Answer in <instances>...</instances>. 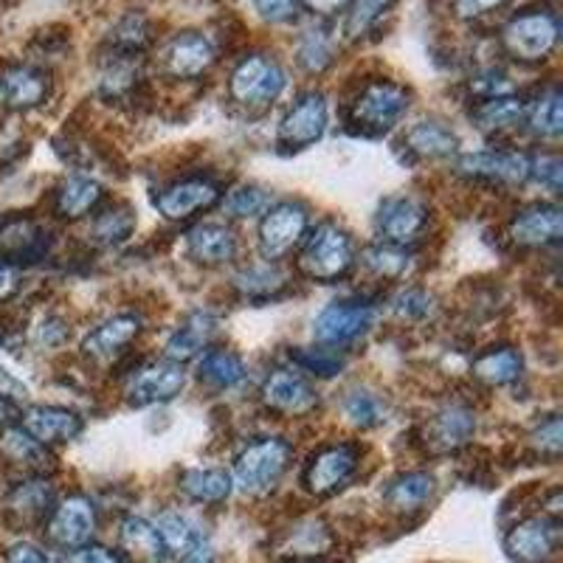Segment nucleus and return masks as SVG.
Instances as JSON below:
<instances>
[{"mask_svg": "<svg viewBox=\"0 0 563 563\" xmlns=\"http://www.w3.org/2000/svg\"><path fill=\"white\" fill-rule=\"evenodd\" d=\"M409 110V90L404 85L378 79L361 90L350 108V124L364 135H380L395 128Z\"/></svg>", "mask_w": 563, "mask_h": 563, "instance_id": "nucleus-1", "label": "nucleus"}, {"mask_svg": "<svg viewBox=\"0 0 563 563\" xmlns=\"http://www.w3.org/2000/svg\"><path fill=\"white\" fill-rule=\"evenodd\" d=\"M290 456H294L290 442L276 440V437L251 442L249 449L234 462V482L245 493L271 490V487L279 485V479L288 471Z\"/></svg>", "mask_w": 563, "mask_h": 563, "instance_id": "nucleus-2", "label": "nucleus"}, {"mask_svg": "<svg viewBox=\"0 0 563 563\" xmlns=\"http://www.w3.org/2000/svg\"><path fill=\"white\" fill-rule=\"evenodd\" d=\"M561 23L552 12L516 14L501 32V45L510 57L521 63H541L550 57L558 45Z\"/></svg>", "mask_w": 563, "mask_h": 563, "instance_id": "nucleus-3", "label": "nucleus"}, {"mask_svg": "<svg viewBox=\"0 0 563 563\" xmlns=\"http://www.w3.org/2000/svg\"><path fill=\"white\" fill-rule=\"evenodd\" d=\"M301 271L316 282H335L352 265V240L344 229L321 223L301 251Z\"/></svg>", "mask_w": 563, "mask_h": 563, "instance_id": "nucleus-4", "label": "nucleus"}, {"mask_svg": "<svg viewBox=\"0 0 563 563\" xmlns=\"http://www.w3.org/2000/svg\"><path fill=\"white\" fill-rule=\"evenodd\" d=\"M285 88V70L274 57L265 54H251L231 74V97L234 102L245 104V108H263V104L274 102Z\"/></svg>", "mask_w": 563, "mask_h": 563, "instance_id": "nucleus-5", "label": "nucleus"}, {"mask_svg": "<svg viewBox=\"0 0 563 563\" xmlns=\"http://www.w3.org/2000/svg\"><path fill=\"white\" fill-rule=\"evenodd\" d=\"M355 471H358V449L350 442H339L310 456L301 482L313 496H333L355 476Z\"/></svg>", "mask_w": 563, "mask_h": 563, "instance_id": "nucleus-6", "label": "nucleus"}, {"mask_svg": "<svg viewBox=\"0 0 563 563\" xmlns=\"http://www.w3.org/2000/svg\"><path fill=\"white\" fill-rule=\"evenodd\" d=\"M561 547V525L550 516H536L505 536V552L516 563H547Z\"/></svg>", "mask_w": 563, "mask_h": 563, "instance_id": "nucleus-7", "label": "nucleus"}, {"mask_svg": "<svg viewBox=\"0 0 563 563\" xmlns=\"http://www.w3.org/2000/svg\"><path fill=\"white\" fill-rule=\"evenodd\" d=\"M375 321V310L361 301H335L316 316L313 335L327 346H344L358 341Z\"/></svg>", "mask_w": 563, "mask_h": 563, "instance_id": "nucleus-8", "label": "nucleus"}, {"mask_svg": "<svg viewBox=\"0 0 563 563\" xmlns=\"http://www.w3.org/2000/svg\"><path fill=\"white\" fill-rule=\"evenodd\" d=\"M48 538L52 544L63 547L65 552L85 547L97 532V510L85 496H68L48 516Z\"/></svg>", "mask_w": 563, "mask_h": 563, "instance_id": "nucleus-9", "label": "nucleus"}, {"mask_svg": "<svg viewBox=\"0 0 563 563\" xmlns=\"http://www.w3.org/2000/svg\"><path fill=\"white\" fill-rule=\"evenodd\" d=\"M161 544L180 563H214L209 536L184 512H164L155 525Z\"/></svg>", "mask_w": 563, "mask_h": 563, "instance_id": "nucleus-10", "label": "nucleus"}, {"mask_svg": "<svg viewBox=\"0 0 563 563\" xmlns=\"http://www.w3.org/2000/svg\"><path fill=\"white\" fill-rule=\"evenodd\" d=\"M426 225H429V206L422 203L420 198L404 195V198H389L380 206L378 231L386 245L406 249V245L420 238Z\"/></svg>", "mask_w": 563, "mask_h": 563, "instance_id": "nucleus-11", "label": "nucleus"}, {"mask_svg": "<svg viewBox=\"0 0 563 563\" xmlns=\"http://www.w3.org/2000/svg\"><path fill=\"white\" fill-rule=\"evenodd\" d=\"M308 231V211L299 203H279L265 211L260 225V245L268 260H279L301 243Z\"/></svg>", "mask_w": 563, "mask_h": 563, "instance_id": "nucleus-12", "label": "nucleus"}, {"mask_svg": "<svg viewBox=\"0 0 563 563\" xmlns=\"http://www.w3.org/2000/svg\"><path fill=\"white\" fill-rule=\"evenodd\" d=\"M161 70L173 79H195L211 68L214 48L209 40L198 32L175 34L158 54Z\"/></svg>", "mask_w": 563, "mask_h": 563, "instance_id": "nucleus-13", "label": "nucleus"}, {"mask_svg": "<svg viewBox=\"0 0 563 563\" xmlns=\"http://www.w3.org/2000/svg\"><path fill=\"white\" fill-rule=\"evenodd\" d=\"M186 384L184 366L175 361H158L144 369H139L128 384V400L133 406L167 404L175 395H180Z\"/></svg>", "mask_w": 563, "mask_h": 563, "instance_id": "nucleus-14", "label": "nucleus"}, {"mask_svg": "<svg viewBox=\"0 0 563 563\" xmlns=\"http://www.w3.org/2000/svg\"><path fill=\"white\" fill-rule=\"evenodd\" d=\"M263 400L276 415L294 417L313 411L316 404H319V395H316V389L308 384V378L301 372L279 369L265 380Z\"/></svg>", "mask_w": 563, "mask_h": 563, "instance_id": "nucleus-15", "label": "nucleus"}, {"mask_svg": "<svg viewBox=\"0 0 563 563\" xmlns=\"http://www.w3.org/2000/svg\"><path fill=\"white\" fill-rule=\"evenodd\" d=\"M54 510V487L43 479L20 482L12 487L3 501V516H7L9 527L14 530H26V527L43 525Z\"/></svg>", "mask_w": 563, "mask_h": 563, "instance_id": "nucleus-16", "label": "nucleus"}, {"mask_svg": "<svg viewBox=\"0 0 563 563\" xmlns=\"http://www.w3.org/2000/svg\"><path fill=\"white\" fill-rule=\"evenodd\" d=\"M48 74L34 65H7L0 68V104L9 110H32L48 99Z\"/></svg>", "mask_w": 563, "mask_h": 563, "instance_id": "nucleus-17", "label": "nucleus"}, {"mask_svg": "<svg viewBox=\"0 0 563 563\" xmlns=\"http://www.w3.org/2000/svg\"><path fill=\"white\" fill-rule=\"evenodd\" d=\"M327 130V102L321 93H308L301 97L288 115L282 119L279 141L290 150L310 147L324 135Z\"/></svg>", "mask_w": 563, "mask_h": 563, "instance_id": "nucleus-18", "label": "nucleus"}, {"mask_svg": "<svg viewBox=\"0 0 563 563\" xmlns=\"http://www.w3.org/2000/svg\"><path fill=\"white\" fill-rule=\"evenodd\" d=\"M48 251V234L32 218L0 220V260L9 265L37 263Z\"/></svg>", "mask_w": 563, "mask_h": 563, "instance_id": "nucleus-19", "label": "nucleus"}, {"mask_svg": "<svg viewBox=\"0 0 563 563\" xmlns=\"http://www.w3.org/2000/svg\"><path fill=\"white\" fill-rule=\"evenodd\" d=\"M220 200V186L209 178H186L155 198V206L167 220H186L211 209Z\"/></svg>", "mask_w": 563, "mask_h": 563, "instance_id": "nucleus-20", "label": "nucleus"}, {"mask_svg": "<svg viewBox=\"0 0 563 563\" xmlns=\"http://www.w3.org/2000/svg\"><path fill=\"white\" fill-rule=\"evenodd\" d=\"M460 173L471 178L496 180V184H521L530 178V158L505 150L467 153L460 158Z\"/></svg>", "mask_w": 563, "mask_h": 563, "instance_id": "nucleus-21", "label": "nucleus"}, {"mask_svg": "<svg viewBox=\"0 0 563 563\" xmlns=\"http://www.w3.org/2000/svg\"><path fill=\"white\" fill-rule=\"evenodd\" d=\"M510 238L516 245L525 249H544V245L561 243L563 238V214L558 206H530L519 211L510 223Z\"/></svg>", "mask_w": 563, "mask_h": 563, "instance_id": "nucleus-22", "label": "nucleus"}, {"mask_svg": "<svg viewBox=\"0 0 563 563\" xmlns=\"http://www.w3.org/2000/svg\"><path fill=\"white\" fill-rule=\"evenodd\" d=\"M23 431L48 449V445H57V442H68L74 437H79L82 420L74 411L57 409V406H34L23 417Z\"/></svg>", "mask_w": 563, "mask_h": 563, "instance_id": "nucleus-23", "label": "nucleus"}, {"mask_svg": "<svg viewBox=\"0 0 563 563\" xmlns=\"http://www.w3.org/2000/svg\"><path fill=\"white\" fill-rule=\"evenodd\" d=\"M476 431V417L474 411L465 409V406H445L442 411H437L429 422V445L434 451H456L462 449Z\"/></svg>", "mask_w": 563, "mask_h": 563, "instance_id": "nucleus-24", "label": "nucleus"}, {"mask_svg": "<svg viewBox=\"0 0 563 563\" xmlns=\"http://www.w3.org/2000/svg\"><path fill=\"white\" fill-rule=\"evenodd\" d=\"M238 251V240L229 225L203 223L189 231V254L203 265H223Z\"/></svg>", "mask_w": 563, "mask_h": 563, "instance_id": "nucleus-25", "label": "nucleus"}, {"mask_svg": "<svg viewBox=\"0 0 563 563\" xmlns=\"http://www.w3.org/2000/svg\"><path fill=\"white\" fill-rule=\"evenodd\" d=\"M141 321L139 316H115V319L104 321L102 327H97L93 333L85 339L82 350L88 358H113L115 352H122L130 341L139 335Z\"/></svg>", "mask_w": 563, "mask_h": 563, "instance_id": "nucleus-26", "label": "nucleus"}, {"mask_svg": "<svg viewBox=\"0 0 563 563\" xmlns=\"http://www.w3.org/2000/svg\"><path fill=\"white\" fill-rule=\"evenodd\" d=\"M102 200V189L99 184L88 178H68L59 184V189L54 192V211L65 220H79L85 218L88 211L97 209V203Z\"/></svg>", "mask_w": 563, "mask_h": 563, "instance_id": "nucleus-27", "label": "nucleus"}, {"mask_svg": "<svg viewBox=\"0 0 563 563\" xmlns=\"http://www.w3.org/2000/svg\"><path fill=\"white\" fill-rule=\"evenodd\" d=\"M437 490L434 476L429 474H404L397 476L386 490V505L397 512H417L429 505Z\"/></svg>", "mask_w": 563, "mask_h": 563, "instance_id": "nucleus-28", "label": "nucleus"}, {"mask_svg": "<svg viewBox=\"0 0 563 563\" xmlns=\"http://www.w3.org/2000/svg\"><path fill=\"white\" fill-rule=\"evenodd\" d=\"M211 333H214V321H211L209 313L189 316L178 333L169 339L167 361H175V364L192 361L195 355H198V352H203V346L209 344Z\"/></svg>", "mask_w": 563, "mask_h": 563, "instance_id": "nucleus-29", "label": "nucleus"}, {"mask_svg": "<svg viewBox=\"0 0 563 563\" xmlns=\"http://www.w3.org/2000/svg\"><path fill=\"white\" fill-rule=\"evenodd\" d=\"M122 544L128 550V555L135 558L139 563H161L164 555H167L155 525H150L144 519H135V516H130L122 525Z\"/></svg>", "mask_w": 563, "mask_h": 563, "instance_id": "nucleus-30", "label": "nucleus"}, {"mask_svg": "<svg viewBox=\"0 0 563 563\" xmlns=\"http://www.w3.org/2000/svg\"><path fill=\"white\" fill-rule=\"evenodd\" d=\"M180 490L189 496V499L200 501V505H218V501L229 499L231 493V476L218 467H209V471H189V474L180 476Z\"/></svg>", "mask_w": 563, "mask_h": 563, "instance_id": "nucleus-31", "label": "nucleus"}, {"mask_svg": "<svg viewBox=\"0 0 563 563\" xmlns=\"http://www.w3.org/2000/svg\"><path fill=\"white\" fill-rule=\"evenodd\" d=\"M406 147L420 158H442L456 150V135L440 122H420L406 135Z\"/></svg>", "mask_w": 563, "mask_h": 563, "instance_id": "nucleus-32", "label": "nucleus"}, {"mask_svg": "<svg viewBox=\"0 0 563 563\" xmlns=\"http://www.w3.org/2000/svg\"><path fill=\"white\" fill-rule=\"evenodd\" d=\"M476 378H482L490 386H505L521 375V355L512 346H499L485 355H479L474 364Z\"/></svg>", "mask_w": 563, "mask_h": 563, "instance_id": "nucleus-33", "label": "nucleus"}, {"mask_svg": "<svg viewBox=\"0 0 563 563\" xmlns=\"http://www.w3.org/2000/svg\"><path fill=\"white\" fill-rule=\"evenodd\" d=\"M245 378L243 361L229 350H209L200 361V380L211 389H231Z\"/></svg>", "mask_w": 563, "mask_h": 563, "instance_id": "nucleus-34", "label": "nucleus"}, {"mask_svg": "<svg viewBox=\"0 0 563 563\" xmlns=\"http://www.w3.org/2000/svg\"><path fill=\"white\" fill-rule=\"evenodd\" d=\"M0 456L14 465L32 467V471H43L52 456L45 451V445H40L34 437H29L23 429H9L7 434L0 437Z\"/></svg>", "mask_w": 563, "mask_h": 563, "instance_id": "nucleus-35", "label": "nucleus"}, {"mask_svg": "<svg viewBox=\"0 0 563 563\" xmlns=\"http://www.w3.org/2000/svg\"><path fill=\"white\" fill-rule=\"evenodd\" d=\"M527 115V104L512 97H493L476 108V122L482 130H507L521 124Z\"/></svg>", "mask_w": 563, "mask_h": 563, "instance_id": "nucleus-36", "label": "nucleus"}, {"mask_svg": "<svg viewBox=\"0 0 563 563\" xmlns=\"http://www.w3.org/2000/svg\"><path fill=\"white\" fill-rule=\"evenodd\" d=\"M530 115L532 133L541 135V139H558L563 130V110H561V90L550 88L541 93L532 110H527Z\"/></svg>", "mask_w": 563, "mask_h": 563, "instance_id": "nucleus-37", "label": "nucleus"}, {"mask_svg": "<svg viewBox=\"0 0 563 563\" xmlns=\"http://www.w3.org/2000/svg\"><path fill=\"white\" fill-rule=\"evenodd\" d=\"M344 415L350 417L352 426H358V429H375V426H380V422L386 420V404L375 395V391L355 389L346 395Z\"/></svg>", "mask_w": 563, "mask_h": 563, "instance_id": "nucleus-38", "label": "nucleus"}, {"mask_svg": "<svg viewBox=\"0 0 563 563\" xmlns=\"http://www.w3.org/2000/svg\"><path fill=\"white\" fill-rule=\"evenodd\" d=\"M391 3L395 0H350V9H346V34L352 40L364 37L366 32H372L384 20Z\"/></svg>", "mask_w": 563, "mask_h": 563, "instance_id": "nucleus-39", "label": "nucleus"}, {"mask_svg": "<svg viewBox=\"0 0 563 563\" xmlns=\"http://www.w3.org/2000/svg\"><path fill=\"white\" fill-rule=\"evenodd\" d=\"M335 59L333 40L324 29H308L299 40V63L310 70V74H321L327 65Z\"/></svg>", "mask_w": 563, "mask_h": 563, "instance_id": "nucleus-40", "label": "nucleus"}, {"mask_svg": "<svg viewBox=\"0 0 563 563\" xmlns=\"http://www.w3.org/2000/svg\"><path fill=\"white\" fill-rule=\"evenodd\" d=\"M135 229V218L133 211L124 209V206H115V209L99 211L97 220H93V238L104 245L122 243L133 234Z\"/></svg>", "mask_w": 563, "mask_h": 563, "instance_id": "nucleus-41", "label": "nucleus"}, {"mask_svg": "<svg viewBox=\"0 0 563 563\" xmlns=\"http://www.w3.org/2000/svg\"><path fill=\"white\" fill-rule=\"evenodd\" d=\"M238 288L243 290L251 299H268L276 290L285 285V276L279 268H271V265H260V268H249L238 276Z\"/></svg>", "mask_w": 563, "mask_h": 563, "instance_id": "nucleus-42", "label": "nucleus"}, {"mask_svg": "<svg viewBox=\"0 0 563 563\" xmlns=\"http://www.w3.org/2000/svg\"><path fill=\"white\" fill-rule=\"evenodd\" d=\"M364 263L380 279H395L409 268V254L397 245H378V249L366 251Z\"/></svg>", "mask_w": 563, "mask_h": 563, "instance_id": "nucleus-43", "label": "nucleus"}, {"mask_svg": "<svg viewBox=\"0 0 563 563\" xmlns=\"http://www.w3.org/2000/svg\"><path fill=\"white\" fill-rule=\"evenodd\" d=\"M150 40V23L147 18H141V14H128V18L119 20V26L113 32V43L119 52H141Z\"/></svg>", "mask_w": 563, "mask_h": 563, "instance_id": "nucleus-44", "label": "nucleus"}, {"mask_svg": "<svg viewBox=\"0 0 563 563\" xmlns=\"http://www.w3.org/2000/svg\"><path fill=\"white\" fill-rule=\"evenodd\" d=\"M229 211L234 218H256V214H265L271 206V198L263 192V189H256V186H243L238 192L229 198Z\"/></svg>", "mask_w": 563, "mask_h": 563, "instance_id": "nucleus-45", "label": "nucleus"}, {"mask_svg": "<svg viewBox=\"0 0 563 563\" xmlns=\"http://www.w3.org/2000/svg\"><path fill=\"white\" fill-rule=\"evenodd\" d=\"M532 445L541 456H550V460H558L561 456V420L558 417H550L547 422H541L532 434Z\"/></svg>", "mask_w": 563, "mask_h": 563, "instance_id": "nucleus-46", "label": "nucleus"}, {"mask_svg": "<svg viewBox=\"0 0 563 563\" xmlns=\"http://www.w3.org/2000/svg\"><path fill=\"white\" fill-rule=\"evenodd\" d=\"M299 364L301 369L321 375V378H330V375H335V372L344 366V361H341L339 355H333L330 350H310V352H301Z\"/></svg>", "mask_w": 563, "mask_h": 563, "instance_id": "nucleus-47", "label": "nucleus"}, {"mask_svg": "<svg viewBox=\"0 0 563 563\" xmlns=\"http://www.w3.org/2000/svg\"><path fill=\"white\" fill-rule=\"evenodd\" d=\"M63 563H130V558L124 555V552L108 550V547L85 544L77 547V550H68Z\"/></svg>", "mask_w": 563, "mask_h": 563, "instance_id": "nucleus-48", "label": "nucleus"}, {"mask_svg": "<svg viewBox=\"0 0 563 563\" xmlns=\"http://www.w3.org/2000/svg\"><path fill=\"white\" fill-rule=\"evenodd\" d=\"M561 175H563V164L558 155H541V158L530 161V178H536L538 184H544L547 189H552V192L561 189Z\"/></svg>", "mask_w": 563, "mask_h": 563, "instance_id": "nucleus-49", "label": "nucleus"}, {"mask_svg": "<svg viewBox=\"0 0 563 563\" xmlns=\"http://www.w3.org/2000/svg\"><path fill=\"white\" fill-rule=\"evenodd\" d=\"M395 310L406 319H426L431 313V296L422 294V290H406V294L397 296Z\"/></svg>", "mask_w": 563, "mask_h": 563, "instance_id": "nucleus-50", "label": "nucleus"}, {"mask_svg": "<svg viewBox=\"0 0 563 563\" xmlns=\"http://www.w3.org/2000/svg\"><path fill=\"white\" fill-rule=\"evenodd\" d=\"M301 0H256V9L271 23H285V20L296 18Z\"/></svg>", "mask_w": 563, "mask_h": 563, "instance_id": "nucleus-51", "label": "nucleus"}, {"mask_svg": "<svg viewBox=\"0 0 563 563\" xmlns=\"http://www.w3.org/2000/svg\"><path fill=\"white\" fill-rule=\"evenodd\" d=\"M20 288V271L18 265H9L0 260V301L12 299Z\"/></svg>", "mask_w": 563, "mask_h": 563, "instance_id": "nucleus-52", "label": "nucleus"}, {"mask_svg": "<svg viewBox=\"0 0 563 563\" xmlns=\"http://www.w3.org/2000/svg\"><path fill=\"white\" fill-rule=\"evenodd\" d=\"M7 563H52L45 558V552H40L37 547L32 544H14L12 550L7 552Z\"/></svg>", "mask_w": 563, "mask_h": 563, "instance_id": "nucleus-53", "label": "nucleus"}, {"mask_svg": "<svg viewBox=\"0 0 563 563\" xmlns=\"http://www.w3.org/2000/svg\"><path fill=\"white\" fill-rule=\"evenodd\" d=\"M501 3H507V0H456V9H460V14H465V18H476V14L493 12V9L501 7Z\"/></svg>", "mask_w": 563, "mask_h": 563, "instance_id": "nucleus-54", "label": "nucleus"}, {"mask_svg": "<svg viewBox=\"0 0 563 563\" xmlns=\"http://www.w3.org/2000/svg\"><path fill=\"white\" fill-rule=\"evenodd\" d=\"M301 3L316 14H333L339 12V9H344L350 0H301Z\"/></svg>", "mask_w": 563, "mask_h": 563, "instance_id": "nucleus-55", "label": "nucleus"}, {"mask_svg": "<svg viewBox=\"0 0 563 563\" xmlns=\"http://www.w3.org/2000/svg\"><path fill=\"white\" fill-rule=\"evenodd\" d=\"M14 417H18V409H14V404L9 400L7 395H0V426H9Z\"/></svg>", "mask_w": 563, "mask_h": 563, "instance_id": "nucleus-56", "label": "nucleus"}, {"mask_svg": "<svg viewBox=\"0 0 563 563\" xmlns=\"http://www.w3.org/2000/svg\"><path fill=\"white\" fill-rule=\"evenodd\" d=\"M294 563H321V561H316V558H301V561H294Z\"/></svg>", "mask_w": 563, "mask_h": 563, "instance_id": "nucleus-57", "label": "nucleus"}]
</instances>
